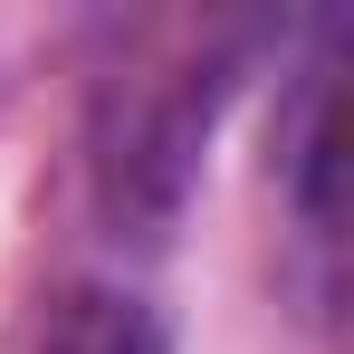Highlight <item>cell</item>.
I'll return each instance as SVG.
<instances>
[{
  "mask_svg": "<svg viewBox=\"0 0 354 354\" xmlns=\"http://www.w3.org/2000/svg\"><path fill=\"white\" fill-rule=\"evenodd\" d=\"M58 354H163L153 345V326L134 316V306H115V297H77L58 326Z\"/></svg>",
  "mask_w": 354,
  "mask_h": 354,
  "instance_id": "1",
  "label": "cell"
}]
</instances>
